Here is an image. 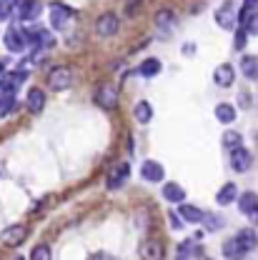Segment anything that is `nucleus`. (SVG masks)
Segmentation results:
<instances>
[{
  "label": "nucleus",
  "mask_w": 258,
  "mask_h": 260,
  "mask_svg": "<svg viewBox=\"0 0 258 260\" xmlns=\"http://www.w3.org/2000/svg\"><path fill=\"white\" fill-rule=\"evenodd\" d=\"M140 175H143V180H148V183H161L163 180V165L156 160H146L140 165Z\"/></svg>",
  "instance_id": "obj_10"
},
{
  "label": "nucleus",
  "mask_w": 258,
  "mask_h": 260,
  "mask_svg": "<svg viewBox=\"0 0 258 260\" xmlns=\"http://www.w3.org/2000/svg\"><path fill=\"white\" fill-rule=\"evenodd\" d=\"M25 235H28V228L25 225H10L3 230L0 240H3L5 245H10V248H18V245L25 240Z\"/></svg>",
  "instance_id": "obj_4"
},
{
  "label": "nucleus",
  "mask_w": 258,
  "mask_h": 260,
  "mask_svg": "<svg viewBox=\"0 0 258 260\" xmlns=\"http://www.w3.org/2000/svg\"><path fill=\"white\" fill-rule=\"evenodd\" d=\"M43 108H45V93L40 88H33L28 93V110L31 113H40Z\"/></svg>",
  "instance_id": "obj_20"
},
{
  "label": "nucleus",
  "mask_w": 258,
  "mask_h": 260,
  "mask_svg": "<svg viewBox=\"0 0 258 260\" xmlns=\"http://www.w3.org/2000/svg\"><path fill=\"white\" fill-rule=\"evenodd\" d=\"M238 208L243 215H248L253 223H258V195L256 193H243L238 200Z\"/></svg>",
  "instance_id": "obj_8"
},
{
  "label": "nucleus",
  "mask_w": 258,
  "mask_h": 260,
  "mask_svg": "<svg viewBox=\"0 0 258 260\" xmlns=\"http://www.w3.org/2000/svg\"><path fill=\"white\" fill-rule=\"evenodd\" d=\"M13 8H15V0H0V20H5Z\"/></svg>",
  "instance_id": "obj_30"
},
{
  "label": "nucleus",
  "mask_w": 258,
  "mask_h": 260,
  "mask_svg": "<svg viewBox=\"0 0 258 260\" xmlns=\"http://www.w3.org/2000/svg\"><path fill=\"white\" fill-rule=\"evenodd\" d=\"M31 260H50V248H48V245H38V248H33Z\"/></svg>",
  "instance_id": "obj_28"
},
{
  "label": "nucleus",
  "mask_w": 258,
  "mask_h": 260,
  "mask_svg": "<svg viewBox=\"0 0 258 260\" xmlns=\"http://www.w3.org/2000/svg\"><path fill=\"white\" fill-rule=\"evenodd\" d=\"M216 118L221 120V123H233L236 120V108L231 105V103H218L216 105Z\"/></svg>",
  "instance_id": "obj_21"
},
{
  "label": "nucleus",
  "mask_w": 258,
  "mask_h": 260,
  "mask_svg": "<svg viewBox=\"0 0 258 260\" xmlns=\"http://www.w3.org/2000/svg\"><path fill=\"white\" fill-rule=\"evenodd\" d=\"M246 43H248V30H246V28H243V30H236L233 48H236V50H243V48H246Z\"/></svg>",
  "instance_id": "obj_29"
},
{
  "label": "nucleus",
  "mask_w": 258,
  "mask_h": 260,
  "mask_svg": "<svg viewBox=\"0 0 258 260\" xmlns=\"http://www.w3.org/2000/svg\"><path fill=\"white\" fill-rule=\"evenodd\" d=\"M128 175H130V168H128V162H121V165H116L113 170H110V175H108V188L110 190H118L126 180H128Z\"/></svg>",
  "instance_id": "obj_9"
},
{
  "label": "nucleus",
  "mask_w": 258,
  "mask_h": 260,
  "mask_svg": "<svg viewBox=\"0 0 258 260\" xmlns=\"http://www.w3.org/2000/svg\"><path fill=\"white\" fill-rule=\"evenodd\" d=\"M216 200H218V205H228V203H233V200H236V185H233V183H226V185L218 190Z\"/></svg>",
  "instance_id": "obj_24"
},
{
  "label": "nucleus",
  "mask_w": 258,
  "mask_h": 260,
  "mask_svg": "<svg viewBox=\"0 0 258 260\" xmlns=\"http://www.w3.org/2000/svg\"><path fill=\"white\" fill-rule=\"evenodd\" d=\"M238 103H241V105H248V103H251V98L246 95V93H241V98H238Z\"/></svg>",
  "instance_id": "obj_34"
},
{
  "label": "nucleus",
  "mask_w": 258,
  "mask_h": 260,
  "mask_svg": "<svg viewBox=\"0 0 258 260\" xmlns=\"http://www.w3.org/2000/svg\"><path fill=\"white\" fill-rule=\"evenodd\" d=\"M223 255H226L228 260H243L248 253L241 248V243H238L236 238H231V240H226V243H223Z\"/></svg>",
  "instance_id": "obj_18"
},
{
  "label": "nucleus",
  "mask_w": 258,
  "mask_h": 260,
  "mask_svg": "<svg viewBox=\"0 0 258 260\" xmlns=\"http://www.w3.org/2000/svg\"><path fill=\"white\" fill-rule=\"evenodd\" d=\"M170 223H173V228H176V230L181 228V223H178V215H170Z\"/></svg>",
  "instance_id": "obj_36"
},
{
  "label": "nucleus",
  "mask_w": 258,
  "mask_h": 260,
  "mask_svg": "<svg viewBox=\"0 0 258 260\" xmlns=\"http://www.w3.org/2000/svg\"><path fill=\"white\" fill-rule=\"evenodd\" d=\"M96 30H98V35H103V38L116 35V32H118V18H116L113 13L100 15V18H98V23H96Z\"/></svg>",
  "instance_id": "obj_11"
},
{
  "label": "nucleus",
  "mask_w": 258,
  "mask_h": 260,
  "mask_svg": "<svg viewBox=\"0 0 258 260\" xmlns=\"http://www.w3.org/2000/svg\"><path fill=\"white\" fill-rule=\"evenodd\" d=\"M191 253H193V243H183V245L178 248V260H188Z\"/></svg>",
  "instance_id": "obj_31"
},
{
  "label": "nucleus",
  "mask_w": 258,
  "mask_h": 260,
  "mask_svg": "<svg viewBox=\"0 0 258 260\" xmlns=\"http://www.w3.org/2000/svg\"><path fill=\"white\" fill-rule=\"evenodd\" d=\"M138 255L143 260H163L165 250H163V245L158 240H143L140 248H138Z\"/></svg>",
  "instance_id": "obj_7"
},
{
  "label": "nucleus",
  "mask_w": 258,
  "mask_h": 260,
  "mask_svg": "<svg viewBox=\"0 0 258 260\" xmlns=\"http://www.w3.org/2000/svg\"><path fill=\"white\" fill-rule=\"evenodd\" d=\"M251 162H253V155H251V150H246L243 145L236 148V150H231V168H233L236 173H246V170L251 168Z\"/></svg>",
  "instance_id": "obj_3"
},
{
  "label": "nucleus",
  "mask_w": 258,
  "mask_h": 260,
  "mask_svg": "<svg viewBox=\"0 0 258 260\" xmlns=\"http://www.w3.org/2000/svg\"><path fill=\"white\" fill-rule=\"evenodd\" d=\"M158 70H161V60H156V58H148L146 63H140V68H138V73L143 78H153V75H158Z\"/></svg>",
  "instance_id": "obj_23"
},
{
  "label": "nucleus",
  "mask_w": 258,
  "mask_h": 260,
  "mask_svg": "<svg viewBox=\"0 0 258 260\" xmlns=\"http://www.w3.org/2000/svg\"><path fill=\"white\" fill-rule=\"evenodd\" d=\"M213 80H216V85H221V88H228V85H233V80H236V70H233V65H218L216 68V73H213Z\"/></svg>",
  "instance_id": "obj_14"
},
{
  "label": "nucleus",
  "mask_w": 258,
  "mask_h": 260,
  "mask_svg": "<svg viewBox=\"0 0 258 260\" xmlns=\"http://www.w3.org/2000/svg\"><path fill=\"white\" fill-rule=\"evenodd\" d=\"M15 260H25V258H15Z\"/></svg>",
  "instance_id": "obj_38"
},
{
  "label": "nucleus",
  "mask_w": 258,
  "mask_h": 260,
  "mask_svg": "<svg viewBox=\"0 0 258 260\" xmlns=\"http://www.w3.org/2000/svg\"><path fill=\"white\" fill-rule=\"evenodd\" d=\"M133 115H135V120H138V123H148V120L153 118V108H151V103H146V100H140V103L135 105V110H133Z\"/></svg>",
  "instance_id": "obj_22"
},
{
  "label": "nucleus",
  "mask_w": 258,
  "mask_h": 260,
  "mask_svg": "<svg viewBox=\"0 0 258 260\" xmlns=\"http://www.w3.org/2000/svg\"><path fill=\"white\" fill-rule=\"evenodd\" d=\"M25 30H18V28H10V30H5V45H8V50H13V53H20L23 48H25Z\"/></svg>",
  "instance_id": "obj_12"
},
{
  "label": "nucleus",
  "mask_w": 258,
  "mask_h": 260,
  "mask_svg": "<svg viewBox=\"0 0 258 260\" xmlns=\"http://www.w3.org/2000/svg\"><path fill=\"white\" fill-rule=\"evenodd\" d=\"M70 85H73V70H70V68H55V70H50V75H48V88L65 90V88H70Z\"/></svg>",
  "instance_id": "obj_1"
},
{
  "label": "nucleus",
  "mask_w": 258,
  "mask_h": 260,
  "mask_svg": "<svg viewBox=\"0 0 258 260\" xmlns=\"http://www.w3.org/2000/svg\"><path fill=\"white\" fill-rule=\"evenodd\" d=\"M183 55H193V43H188V45H183Z\"/></svg>",
  "instance_id": "obj_33"
},
{
  "label": "nucleus",
  "mask_w": 258,
  "mask_h": 260,
  "mask_svg": "<svg viewBox=\"0 0 258 260\" xmlns=\"http://www.w3.org/2000/svg\"><path fill=\"white\" fill-rule=\"evenodd\" d=\"M223 145H226L228 150L241 148V135H238L236 130H226V133H223Z\"/></svg>",
  "instance_id": "obj_27"
},
{
  "label": "nucleus",
  "mask_w": 258,
  "mask_h": 260,
  "mask_svg": "<svg viewBox=\"0 0 258 260\" xmlns=\"http://www.w3.org/2000/svg\"><path fill=\"white\" fill-rule=\"evenodd\" d=\"M18 15H20V20H35L40 15V0H20Z\"/></svg>",
  "instance_id": "obj_15"
},
{
  "label": "nucleus",
  "mask_w": 258,
  "mask_h": 260,
  "mask_svg": "<svg viewBox=\"0 0 258 260\" xmlns=\"http://www.w3.org/2000/svg\"><path fill=\"white\" fill-rule=\"evenodd\" d=\"M91 260H110V258H108L105 253H96V255H93V258H91Z\"/></svg>",
  "instance_id": "obj_35"
},
{
  "label": "nucleus",
  "mask_w": 258,
  "mask_h": 260,
  "mask_svg": "<svg viewBox=\"0 0 258 260\" xmlns=\"http://www.w3.org/2000/svg\"><path fill=\"white\" fill-rule=\"evenodd\" d=\"M163 198H165L168 203H183V200H186V190H183L178 183H165Z\"/></svg>",
  "instance_id": "obj_19"
},
{
  "label": "nucleus",
  "mask_w": 258,
  "mask_h": 260,
  "mask_svg": "<svg viewBox=\"0 0 258 260\" xmlns=\"http://www.w3.org/2000/svg\"><path fill=\"white\" fill-rule=\"evenodd\" d=\"M173 23H176V13H173L170 8L158 10V15H156V25H158V28H170Z\"/></svg>",
  "instance_id": "obj_25"
},
{
  "label": "nucleus",
  "mask_w": 258,
  "mask_h": 260,
  "mask_svg": "<svg viewBox=\"0 0 258 260\" xmlns=\"http://www.w3.org/2000/svg\"><path fill=\"white\" fill-rule=\"evenodd\" d=\"M70 8L68 5H61V3H53L50 5V25L55 28V30H63L65 28V23L70 20Z\"/></svg>",
  "instance_id": "obj_5"
},
{
  "label": "nucleus",
  "mask_w": 258,
  "mask_h": 260,
  "mask_svg": "<svg viewBox=\"0 0 258 260\" xmlns=\"http://www.w3.org/2000/svg\"><path fill=\"white\" fill-rule=\"evenodd\" d=\"M203 225H206V230L216 233V230H221V228H223V218H221V215H213V213H206Z\"/></svg>",
  "instance_id": "obj_26"
},
{
  "label": "nucleus",
  "mask_w": 258,
  "mask_h": 260,
  "mask_svg": "<svg viewBox=\"0 0 258 260\" xmlns=\"http://www.w3.org/2000/svg\"><path fill=\"white\" fill-rule=\"evenodd\" d=\"M241 73L248 80H258V55H243L241 58Z\"/></svg>",
  "instance_id": "obj_16"
},
{
  "label": "nucleus",
  "mask_w": 258,
  "mask_h": 260,
  "mask_svg": "<svg viewBox=\"0 0 258 260\" xmlns=\"http://www.w3.org/2000/svg\"><path fill=\"white\" fill-rule=\"evenodd\" d=\"M236 240L241 243V248H243L246 253H251V250H256L258 248V233L253 230V228H243V230H238Z\"/></svg>",
  "instance_id": "obj_13"
},
{
  "label": "nucleus",
  "mask_w": 258,
  "mask_h": 260,
  "mask_svg": "<svg viewBox=\"0 0 258 260\" xmlns=\"http://www.w3.org/2000/svg\"><path fill=\"white\" fill-rule=\"evenodd\" d=\"M236 20H238L236 8H233V3H231V0H226V3L216 10V23H218L223 30H233V28H236Z\"/></svg>",
  "instance_id": "obj_2"
},
{
  "label": "nucleus",
  "mask_w": 258,
  "mask_h": 260,
  "mask_svg": "<svg viewBox=\"0 0 258 260\" xmlns=\"http://www.w3.org/2000/svg\"><path fill=\"white\" fill-rule=\"evenodd\" d=\"M246 30L251 32V35H258V13H253V15L248 18V23H246Z\"/></svg>",
  "instance_id": "obj_32"
},
{
  "label": "nucleus",
  "mask_w": 258,
  "mask_h": 260,
  "mask_svg": "<svg viewBox=\"0 0 258 260\" xmlns=\"http://www.w3.org/2000/svg\"><path fill=\"white\" fill-rule=\"evenodd\" d=\"M96 103L100 108H105V110H113L116 105H118V93H116V88L113 85H103V88H98L96 90Z\"/></svg>",
  "instance_id": "obj_6"
},
{
  "label": "nucleus",
  "mask_w": 258,
  "mask_h": 260,
  "mask_svg": "<svg viewBox=\"0 0 258 260\" xmlns=\"http://www.w3.org/2000/svg\"><path fill=\"white\" fill-rule=\"evenodd\" d=\"M3 73H5V68H3V63H0V75H3Z\"/></svg>",
  "instance_id": "obj_37"
},
{
  "label": "nucleus",
  "mask_w": 258,
  "mask_h": 260,
  "mask_svg": "<svg viewBox=\"0 0 258 260\" xmlns=\"http://www.w3.org/2000/svg\"><path fill=\"white\" fill-rule=\"evenodd\" d=\"M178 215H181L186 223H203V218H206L203 210H198L195 205H186V203L178 208Z\"/></svg>",
  "instance_id": "obj_17"
}]
</instances>
